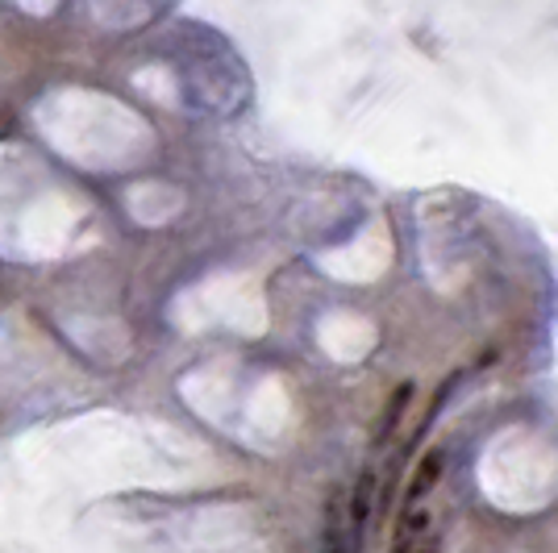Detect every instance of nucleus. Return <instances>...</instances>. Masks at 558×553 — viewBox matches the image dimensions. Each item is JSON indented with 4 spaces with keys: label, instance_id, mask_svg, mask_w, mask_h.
<instances>
[{
    "label": "nucleus",
    "instance_id": "nucleus-1",
    "mask_svg": "<svg viewBox=\"0 0 558 553\" xmlns=\"http://www.w3.org/2000/svg\"><path fill=\"white\" fill-rule=\"evenodd\" d=\"M442 475H446L442 450H421L417 466H413V475H409V487H404V507H417L434 487L442 483Z\"/></svg>",
    "mask_w": 558,
    "mask_h": 553
},
{
    "label": "nucleus",
    "instance_id": "nucleus-2",
    "mask_svg": "<svg viewBox=\"0 0 558 553\" xmlns=\"http://www.w3.org/2000/svg\"><path fill=\"white\" fill-rule=\"evenodd\" d=\"M413 395H417V383H413V379H404V383L388 395V404H384V413H379V429H375V445H388V441L396 438L400 420L413 408Z\"/></svg>",
    "mask_w": 558,
    "mask_h": 553
},
{
    "label": "nucleus",
    "instance_id": "nucleus-3",
    "mask_svg": "<svg viewBox=\"0 0 558 553\" xmlns=\"http://www.w3.org/2000/svg\"><path fill=\"white\" fill-rule=\"evenodd\" d=\"M425 532H429V512H425V507H404L400 520H396L392 553H417Z\"/></svg>",
    "mask_w": 558,
    "mask_h": 553
},
{
    "label": "nucleus",
    "instance_id": "nucleus-4",
    "mask_svg": "<svg viewBox=\"0 0 558 553\" xmlns=\"http://www.w3.org/2000/svg\"><path fill=\"white\" fill-rule=\"evenodd\" d=\"M372 507H375V470H363L354 479V491H350V525L363 529L367 516H372Z\"/></svg>",
    "mask_w": 558,
    "mask_h": 553
},
{
    "label": "nucleus",
    "instance_id": "nucleus-5",
    "mask_svg": "<svg viewBox=\"0 0 558 553\" xmlns=\"http://www.w3.org/2000/svg\"><path fill=\"white\" fill-rule=\"evenodd\" d=\"M322 553H354L350 545L347 529L338 525V516H333V507H326V529H322Z\"/></svg>",
    "mask_w": 558,
    "mask_h": 553
}]
</instances>
